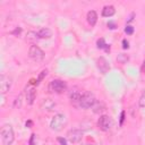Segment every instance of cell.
<instances>
[{
  "label": "cell",
  "mask_w": 145,
  "mask_h": 145,
  "mask_svg": "<svg viewBox=\"0 0 145 145\" xmlns=\"http://www.w3.org/2000/svg\"><path fill=\"white\" fill-rule=\"evenodd\" d=\"M34 137H35V135H34V134H32L31 139H29V145H35V143H34Z\"/></svg>",
  "instance_id": "obj_28"
},
{
  "label": "cell",
  "mask_w": 145,
  "mask_h": 145,
  "mask_svg": "<svg viewBox=\"0 0 145 145\" xmlns=\"http://www.w3.org/2000/svg\"><path fill=\"white\" fill-rule=\"evenodd\" d=\"M20 32H22V28H20V27H17L14 32H11V34H19Z\"/></svg>",
  "instance_id": "obj_29"
},
{
  "label": "cell",
  "mask_w": 145,
  "mask_h": 145,
  "mask_svg": "<svg viewBox=\"0 0 145 145\" xmlns=\"http://www.w3.org/2000/svg\"><path fill=\"white\" fill-rule=\"evenodd\" d=\"M96 45L99 49H104L105 51H110V45H108L104 41V39H99L96 41Z\"/></svg>",
  "instance_id": "obj_18"
},
{
  "label": "cell",
  "mask_w": 145,
  "mask_h": 145,
  "mask_svg": "<svg viewBox=\"0 0 145 145\" xmlns=\"http://www.w3.org/2000/svg\"><path fill=\"white\" fill-rule=\"evenodd\" d=\"M86 18H87L88 24H89L91 26H94V25L96 24V22H97V14H96V11H94V10H89V11L87 12Z\"/></svg>",
  "instance_id": "obj_11"
},
{
  "label": "cell",
  "mask_w": 145,
  "mask_h": 145,
  "mask_svg": "<svg viewBox=\"0 0 145 145\" xmlns=\"http://www.w3.org/2000/svg\"><path fill=\"white\" fill-rule=\"evenodd\" d=\"M122 49H125V50H127V49H129V42L125 39V40H122Z\"/></svg>",
  "instance_id": "obj_24"
},
{
  "label": "cell",
  "mask_w": 145,
  "mask_h": 145,
  "mask_svg": "<svg viewBox=\"0 0 145 145\" xmlns=\"http://www.w3.org/2000/svg\"><path fill=\"white\" fill-rule=\"evenodd\" d=\"M134 16H135V14H134V12H131V14H130V16H129V18L127 19V23H130V22L134 19Z\"/></svg>",
  "instance_id": "obj_30"
},
{
  "label": "cell",
  "mask_w": 145,
  "mask_h": 145,
  "mask_svg": "<svg viewBox=\"0 0 145 145\" xmlns=\"http://www.w3.org/2000/svg\"><path fill=\"white\" fill-rule=\"evenodd\" d=\"M123 120H125V111H121V114H120V121H119L120 126L123 123Z\"/></svg>",
  "instance_id": "obj_25"
},
{
  "label": "cell",
  "mask_w": 145,
  "mask_h": 145,
  "mask_svg": "<svg viewBox=\"0 0 145 145\" xmlns=\"http://www.w3.org/2000/svg\"><path fill=\"white\" fill-rule=\"evenodd\" d=\"M0 136H1L2 145H12L14 139H15V134H14V129L10 125L6 123L1 127Z\"/></svg>",
  "instance_id": "obj_1"
},
{
  "label": "cell",
  "mask_w": 145,
  "mask_h": 145,
  "mask_svg": "<svg viewBox=\"0 0 145 145\" xmlns=\"http://www.w3.org/2000/svg\"><path fill=\"white\" fill-rule=\"evenodd\" d=\"M67 125V118L63 113H57L50 121V127L54 131H60L66 127Z\"/></svg>",
  "instance_id": "obj_2"
},
{
  "label": "cell",
  "mask_w": 145,
  "mask_h": 145,
  "mask_svg": "<svg viewBox=\"0 0 145 145\" xmlns=\"http://www.w3.org/2000/svg\"><path fill=\"white\" fill-rule=\"evenodd\" d=\"M116 14V9L113 6H105L102 9V16L103 17H111Z\"/></svg>",
  "instance_id": "obj_13"
},
{
  "label": "cell",
  "mask_w": 145,
  "mask_h": 145,
  "mask_svg": "<svg viewBox=\"0 0 145 145\" xmlns=\"http://www.w3.org/2000/svg\"><path fill=\"white\" fill-rule=\"evenodd\" d=\"M40 37H39V34L36 33V32H28L27 34H26V40L28 41V42H31V43H35L37 40H39Z\"/></svg>",
  "instance_id": "obj_16"
},
{
  "label": "cell",
  "mask_w": 145,
  "mask_h": 145,
  "mask_svg": "<svg viewBox=\"0 0 145 145\" xmlns=\"http://www.w3.org/2000/svg\"><path fill=\"white\" fill-rule=\"evenodd\" d=\"M67 89V84L61 79H53L49 84V91L52 93L61 94Z\"/></svg>",
  "instance_id": "obj_4"
},
{
  "label": "cell",
  "mask_w": 145,
  "mask_h": 145,
  "mask_svg": "<svg viewBox=\"0 0 145 145\" xmlns=\"http://www.w3.org/2000/svg\"><path fill=\"white\" fill-rule=\"evenodd\" d=\"M142 71L145 74V60H144V62H143V65H142Z\"/></svg>",
  "instance_id": "obj_32"
},
{
  "label": "cell",
  "mask_w": 145,
  "mask_h": 145,
  "mask_svg": "<svg viewBox=\"0 0 145 145\" xmlns=\"http://www.w3.org/2000/svg\"><path fill=\"white\" fill-rule=\"evenodd\" d=\"M125 33L128 34V35H131V34L134 33V27H133L131 25H127V26L125 27Z\"/></svg>",
  "instance_id": "obj_22"
},
{
  "label": "cell",
  "mask_w": 145,
  "mask_h": 145,
  "mask_svg": "<svg viewBox=\"0 0 145 145\" xmlns=\"http://www.w3.org/2000/svg\"><path fill=\"white\" fill-rule=\"evenodd\" d=\"M25 95H26V101H27V104L32 105V104L34 103L35 97H36V89H35L34 87H29V88H27V89H26Z\"/></svg>",
  "instance_id": "obj_10"
},
{
  "label": "cell",
  "mask_w": 145,
  "mask_h": 145,
  "mask_svg": "<svg viewBox=\"0 0 145 145\" xmlns=\"http://www.w3.org/2000/svg\"><path fill=\"white\" fill-rule=\"evenodd\" d=\"M54 105H56V103L51 100V99H45L43 102H42V108L44 109V110H46V111H51L53 108H54Z\"/></svg>",
  "instance_id": "obj_14"
},
{
  "label": "cell",
  "mask_w": 145,
  "mask_h": 145,
  "mask_svg": "<svg viewBox=\"0 0 145 145\" xmlns=\"http://www.w3.org/2000/svg\"><path fill=\"white\" fill-rule=\"evenodd\" d=\"M80 97H82V94H80V92L79 91H77V89H71L70 91V93H69V99L71 100V101H79L80 100Z\"/></svg>",
  "instance_id": "obj_17"
},
{
  "label": "cell",
  "mask_w": 145,
  "mask_h": 145,
  "mask_svg": "<svg viewBox=\"0 0 145 145\" xmlns=\"http://www.w3.org/2000/svg\"><path fill=\"white\" fill-rule=\"evenodd\" d=\"M11 84H12L11 77L2 74V75L0 76V92H1V94L7 93V92L10 89Z\"/></svg>",
  "instance_id": "obj_7"
},
{
  "label": "cell",
  "mask_w": 145,
  "mask_h": 145,
  "mask_svg": "<svg viewBox=\"0 0 145 145\" xmlns=\"http://www.w3.org/2000/svg\"><path fill=\"white\" fill-rule=\"evenodd\" d=\"M108 26H109L110 29H114L116 28V24L113 22H108Z\"/></svg>",
  "instance_id": "obj_27"
},
{
  "label": "cell",
  "mask_w": 145,
  "mask_h": 145,
  "mask_svg": "<svg viewBox=\"0 0 145 145\" xmlns=\"http://www.w3.org/2000/svg\"><path fill=\"white\" fill-rule=\"evenodd\" d=\"M92 109H93V112H94V113H102V112L105 110V105H104V103L96 101V102L94 103V105L92 106Z\"/></svg>",
  "instance_id": "obj_15"
},
{
  "label": "cell",
  "mask_w": 145,
  "mask_h": 145,
  "mask_svg": "<svg viewBox=\"0 0 145 145\" xmlns=\"http://www.w3.org/2000/svg\"><path fill=\"white\" fill-rule=\"evenodd\" d=\"M32 125H33V122H32L31 120H28V121H26V127H28V128H31V127H32Z\"/></svg>",
  "instance_id": "obj_31"
},
{
  "label": "cell",
  "mask_w": 145,
  "mask_h": 145,
  "mask_svg": "<svg viewBox=\"0 0 145 145\" xmlns=\"http://www.w3.org/2000/svg\"><path fill=\"white\" fill-rule=\"evenodd\" d=\"M96 66L99 68V70L102 72V74H106L110 69V66H109V62L106 61V59L104 57H100L97 58L96 60Z\"/></svg>",
  "instance_id": "obj_9"
},
{
  "label": "cell",
  "mask_w": 145,
  "mask_h": 145,
  "mask_svg": "<svg viewBox=\"0 0 145 145\" xmlns=\"http://www.w3.org/2000/svg\"><path fill=\"white\" fill-rule=\"evenodd\" d=\"M85 145H95V144H93V143H92V144H89V143H88V144H85Z\"/></svg>",
  "instance_id": "obj_33"
},
{
  "label": "cell",
  "mask_w": 145,
  "mask_h": 145,
  "mask_svg": "<svg viewBox=\"0 0 145 145\" xmlns=\"http://www.w3.org/2000/svg\"><path fill=\"white\" fill-rule=\"evenodd\" d=\"M117 59H118V61H120L121 63H126V62L128 61V59H129V58H128V56H127V54L120 53V54L118 56V58H117Z\"/></svg>",
  "instance_id": "obj_19"
},
{
  "label": "cell",
  "mask_w": 145,
  "mask_h": 145,
  "mask_svg": "<svg viewBox=\"0 0 145 145\" xmlns=\"http://www.w3.org/2000/svg\"><path fill=\"white\" fill-rule=\"evenodd\" d=\"M28 56L32 60L36 61V62H40L44 59V52L41 48H39L37 45H31L29 50H28Z\"/></svg>",
  "instance_id": "obj_6"
},
{
  "label": "cell",
  "mask_w": 145,
  "mask_h": 145,
  "mask_svg": "<svg viewBox=\"0 0 145 145\" xmlns=\"http://www.w3.org/2000/svg\"><path fill=\"white\" fill-rule=\"evenodd\" d=\"M12 106H14L15 109L22 106V95H18V97L15 99V101H14V105H12Z\"/></svg>",
  "instance_id": "obj_20"
},
{
  "label": "cell",
  "mask_w": 145,
  "mask_h": 145,
  "mask_svg": "<svg viewBox=\"0 0 145 145\" xmlns=\"http://www.w3.org/2000/svg\"><path fill=\"white\" fill-rule=\"evenodd\" d=\"M67 138L71 143H78L83 138V131L79 130V129H70L67 133Z\"/></svg>",
  "instance_id": "obj_8"
},
{
  "label": "cell",
  "mask_w": 145,
  "mask_h": 145,
  "mask_svg": "<svg viewBox=\"0 0 145 145\" xmlns=\"http://www.w3.org/2000/svg\"><path fill=\"white\" fill-rule=\"evenodd\" d=\"M96 100L94 94L91 92H85L84 94H82V97L78 101V106L82 109H88V108H92Z\"/></svg>",
  "instance_id": "obj_3"
},
{
  "label": "cell",
  "mask_w": 145,
  "mask_h": 145,
  "mask_svg": "<svg viewBox=\"0 0 145 145\" xmlns=\"http://www.w3.org/2000/svg\"><path fill=\"white\" fill-rule=\"evenodd\" d=\"M97 126L101 130L109 131L113 126V120L111 117H109L106 114H102V116H100V118L97 120Z\"/></svg>",
  "instance_id": "obj_5"
},
{
  "label": "cell",
  "mask_w": 145,
  "mask_h": 145,
  "mask_svg": "<svg viewBox=\"0 0 145 145\" xmlns=\"http://www.w3.org/2000/svg\"><path fill=\"white\" fill-rule=\"evenodd\" d=\"M139 106L140 108H145V91L143 92L142 96L139 97Z\"/></svg>",
  "instance_id": "obj_23"
},
{
  "label": "cell",
  "mask_w": 145,
  "mask_h": 145,
  "mask_svg": "<svg viewBox=\"0 0 145 145\" xmlns=\"http://www.w3.org/2000/svg\"><path fill=\"white\" fill-rule=\"evenodd\" d=\"M46 74H48V70H46V69H45V70H42V71H41V74H40L39 78L36 79V85H39V84L41 83V80H42V79H43V78H44V77L46 76Z\"/></svg>",
  "instance_id": "obj_21"
},
{
  "label": "cell",
  "mask_w": 145,
  "mask_h": 145,
  "mask_svg": "<svg viewBox=\"0 0 145 145\" xmlns=\"http://www.w3.org/2000/svg\"><path fill=\"white\" fill-rule=\"evenodd\" d=\"M58 142L60 143V145H67V140L65 138H62V137H59L58 138Z\"/></svg>",
  "instance_id": "obj_26"
},
{
  "label": "cell",
  "mask_w": 145,
  "mask_h": 145,
  "mask_svg": "<svg viewBox=\"0 0 145 145\" xmlns=\"http://www.w3.org/2000/svg\"><path fill=\"white\" fill-rule=\"evenodd\" d=\"M37 34L40 39H50L52 36V31L48 27H43L37 32Z\"/></svg>",
  "instance_id": "obj_12"
}]
</instances>
